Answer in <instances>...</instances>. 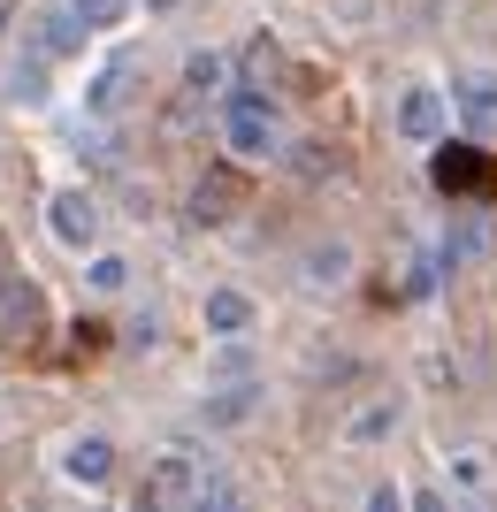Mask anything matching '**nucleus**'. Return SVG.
I'll use <instances>...</instances> for the list:
<instances>
[{"label":"nucleus","instance_id":"f257e3e1","mask_svg":"<svg viewBox=\"0 0 497 512\" xmlns=\"http://www.w3.org/2000/svg\"><path fill=\"white\" fill-rule=\"evenodd\" d=\"M429 176H436V192L452 199V207H490L497 199V153H482V146H436V161H429Z\"/></svg>","mask_w":497,"mask_h":512},{"label":"nucleus","instance_id":"f03ea898","mask_svg":"<svg viewBox=\"0 0 497 512\" xmlns=\"http://www.w3.org/2000/svg\"><path fill=\"white\" fill-rule=\"evenodd\" d=\"M207 490H215V482H207V467H199V451H184V444L153 451V459H146V482H138L146 505H199Z\"/></svg>","mask_w":497,"mask_h":512},{"label":"nucleus","instance_id":"7ed1b4c3","mask_svg":"<svg viewBox=\"0 0 497 512\" xmlns=\"http://www.w3.org/2000/svg\"><path fill=\"white\" fill-rule=\"evenodd\" d=\"M222 138H230V153H238V161H276V153H283L276 115H268V100H260V92H238V100H230Z\"/></svg>","mask_w":497,"mask_h":512},{"label":"nucleus","instance_id":"20e7f679","mask_svg":"<svg viewBox=\"0 0 497 512\" xmlns=\"http://www.w3.org/2000/svg\"><path fill=\"white\" fill-rule=\"evenodd\" d=\"M46 230L62 237L69 253H92V237H100V199H92L85 184L54 192V199H46Z\"/></svg>","mask_w":497,"mask_h":512},{"label":"nucleus","instance_id":"39448f33","mask_svg":"<svg viewBox=\"0 0 497 512\" xmlns=\"http://www.w3.org/2000/svg\"><path fill=\"white\" fill-rule=\"evenodd\" d=\"M46 337V299H39V283H23V276H8L0 283V344H31Z\"/></svg>","mask_w":497,"mask_h":512},{"label":"nucleus","instance_id":"423d86ee","mask_svg":"<svg viewBox=\"0 0 497 512\" xmlns=\"http://www.w3.org/2000/svg\"><path fill=\"white\" fill-rule=\"evenodd\" d=\"M444 123H452V92L413 85L406 100H398V138H413V146H436V138H444Z\"/></svg>","mask_w":497,"mask_h":512},{"label":"nucleus","instance_id":"0eeeda50","mask_svg":"<svg viewBox=\"0 0 497 512\" xmlns=\"http://www.w3.org/2000/svg\"><path fill=\"white\" fill-rule=\"evenodd\" d=\"M62 474H69V482H85V490H100V482L115 474V444H108V436H69V444H62Z\"/></svg>","mask_w":497,"mask_h":512},{"label":"nucleus","instance_id":"6e6552de","mask_svg":"<svg viewBox=\"0 0 497 512\" xmlns=\"http://www.w3.org/2000/svg\"><path fill=\"white\" fill-rule=\"evenodd\" d=\"M452 107L467 115V130H475V138H497V85H490V77H467V85H452Z\"/></svg>","mask_w":497,"mask_h":512},{"label":"nucleus","instance_id":"1a4fd4ad","mask_svg":"<svg viewBox=\"0 0 497 512\" xmlns=\"http://www.w3.org/2000/svg\"><path fill=\"white\" fill-rule=\"evenodd\" d=\"M85 31H92V23L77 16V8H46V16H39V54H77Z\"/></svg>","mask_w":497,"mask_h":512},{"label":"nucleus","instance_id":"9d476101","mask_svg":"<svg viewBox=\"0 0 497 512\" xmlns=\"http://www.w3.org/2000/svg\"><path fill=\"white\" fill-rule=\"evenodd\" d=\"M207 329L215 337H245L253 329V299L245 291H207Z\"/></svg>","mask_w":497,"mask_h":512},{"label":"nucleus","instance_id":"9b49d317","mask_svg":"<svg viewBox=\"0 0 497 512\" xmlns=\"http://www.w3.org/2000/svg\"><path fill=\"white\" fill-rule=\"evenodd\" d=\"M46 62H54V54H16V62H8V100L39 107L46 100Z\"/></svg>","mask_w":497,"mask_h":512},{"label":"nucleus","instance_id":"f8f14e48","mask_svg":"<svg viewBox=\"0 0 497 512\" xmlns=\"http://www.w3.org/2000/svg\"><path fill=\"white\" fill-rule=\"evenodd\" d=\"M192 214H199V222H230V214H238V184H230V176H199Z\"/></svg>","mask_w":497,"mask_h":512},{"label":"nucleus","instance_id":"ddd939ff","mask_svg":"<svg viewBox=\"0 0 497 512\" xmlns=\"http://www.w3.org/2000/svg\"><path fill=\"white\" fill-rule=\"evenodd\" d=\"M253 406H260V390H253V383H230L222 398H207V406H199V421H207V428H230V421H245Z\"/></svg>","mask_w":497,"mask_h":512},{"label":"nucleus","instance_id":"4468645a","mask_svg":"<svg viewBox=\"0 0 497 512\" xmlns=\"http://www.w3.org/2000/svg\"><path fill=\"white\" fill-rule=\"evenodd\" d=\"M123 85H130V62H108V69H100V77H92L85 107H92V115H108V107L123 100Z\"/></svg>","mask_w":497,"mask_h":512},{"label":"nucleus","instance_id":"2eb2a0df","mask_svg":"<svg viewBox=\"0 0 497 512\" xmlns=\"http://www.w3.org/2000/svg\"><path fill=\"white\" fill-rule=\"evenodd\" d=\"M222 77H230V69H222V54H192V62H184V92H199V100H207V92H222Z\"/></svg>","mask_w":497,"mask_h":512},{"label":"nucleus","instance_id":"dca6fc26","mask_svg":"<svg viewBox=\"0 0 497 512\" xmlns=\"http://www.w3.org/2000/svg\"><path fill=\"white\" fill-rule=\"evenodd\" d=\"M85 283H92V291H123V283H130V260L123 253H92Z\"/></svg>","mask_w":497,"mask_h":512},{"label":"nucleus","instance_id":"f3484780","mask_svg":"<svg viewBox=\"0 0 497 512\" xmlns=\"http://www.w3.org/2000/svg\"><path fill=\"white\" fill-rule=\"evenodd\" d=\"M306 276H314V283H337V276H345V245H314V253H306Z\"/></svg>","mask_w":497,"mask_h":512},{"label":"nucleus","instance_id":"a211bd4d","mask_svg":"<svg viewBox=\"0 0 497 512\" xmlns=\"http://www.w3.org/2000/svg\"><path fill=\"white\" fill-rule=\"evenodd\" d=\"M69 8H77V16H85L92 31H115V23H123V8H130V0H69Z\"/></svg>","mask_w":497,"mask_h":512},{"label":"nucleus","instance_id":"6ab92c4d","mask_svg":"<svg viewBox=\"0 0 497 512\" xmlns=\"http://www.w3.org/2000/svg\"><path fill=\"white\" fill-rule=\"evenodd\" d=\"M398 428V406H368L360 421H352V444H368V436H390Z\"/></svg>","mask_w":497,"mask_h":512}]
</instances>
